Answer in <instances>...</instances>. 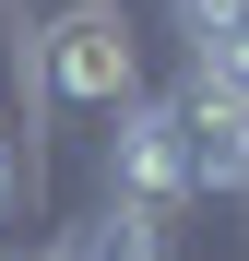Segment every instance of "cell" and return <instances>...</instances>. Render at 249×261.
I'll use <instances>...</instances> for the list:
<instances>
[{
	"instance_id": "cell-1",
	"label": "cell",
	"mask_w": 249,
	"mask_h": 261,
	"mask_svg": "<svg viewBox=\"0 0 249 261\" xmlns=\"http://www.w3.org/2000/svg\"><path fill=\"white\" fill-rule=\"evenodd\" d=\"M12 60H24V83H36V107H60V119H107V107H131V95H143L131 0H71V12H60V24H36Z\"/></svg>"
},
{
	"instance_id": "cell-2",
	"label": "cell",
	"mask_w": 249,
	"mask_h": 261,
	"mask_svg": "<svg viewBox=\"0 0 249 261\" xmlns=\"http://www.w3.org/2000/svg\"><path fill=\"white\" fill-rule=\"evenodd\" d=\"M107 202L166 214V226L190 214V154H178V119H166V95L107 107Z\"/></svg>"
},
{
	"instance_id": "cell-3",
	"label": "cell",
	"mask_w": 249,
	"mask_h": 261,
	"mask_svg": "<svg viewBox=\"0 0 249 261\" xmlns=\"http://www.w3.org/2000/svg\"><path fill=\"white\" fill-rule=\"evenodd\" d=\"M71 261H178V226H166V214H131V202H107L95 226L71 238Z\"/></svg>"
},
{
	"instance_id": "cell-4",
	"label": "cell",
	"mask_w": 249,
	"mask_h": 261,
	"mask_svg": "<svg viewBox=\"0 0 249 261\" xmlns=\"http://www.w3.org/2000/svg\"><path fill=\"white\" fill-rule=\"evenodd\" d=\"M12 190H36V154L12 143V119H0V214H12Z\"/></svg>"
},
{
	"instance_id": "cell-5",
	"label": "cell",
	"mask_w": 249,
	"mask_h": 261,
	"mask_svg": "<svg viewBox=\"0 0 249 261\" xmlns=\"http://www.w3.org/2000/svg\"><path fill=\"white\" fill-rule=\"evenodd\" d=\"M0 261H12V249H0Z\"/></svg>"
}]
</instances>
